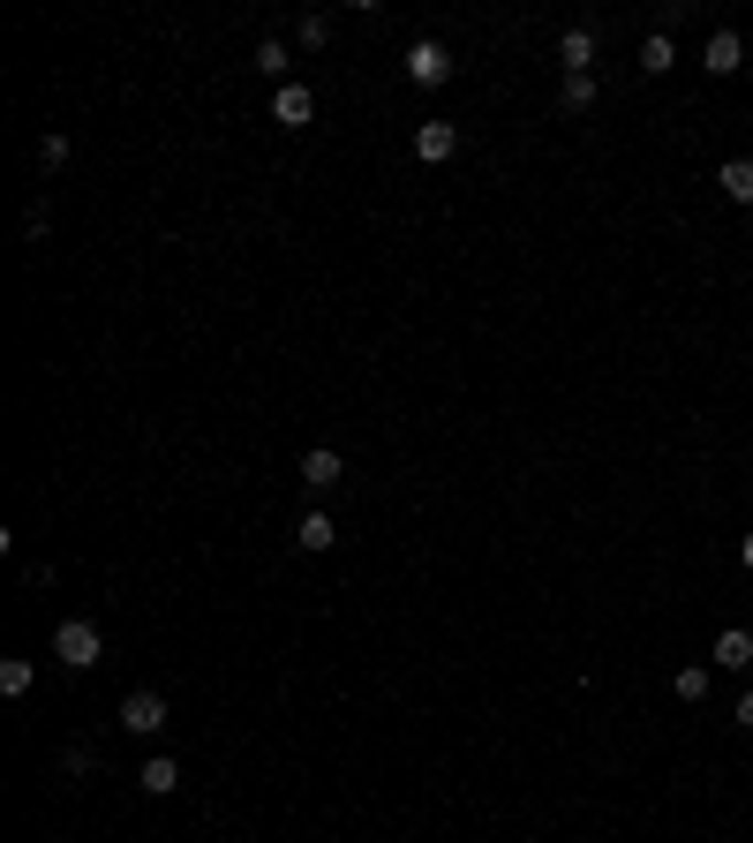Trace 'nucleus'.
I'll return each mask as SVG.
<instances>
[{"label": "nucleus", "instance_id": "f257e3e1", "mask_svg": "<svg viewBox=\"0 0 753 843\" xmlns=\"http://www.w3.org/2000/svg\"><path fill=\"white\" fill-rule=\"evenodd\" d=\"M98 655H106V632L91 626V618H68V626L53 632V663L61 671H98Z\"/></svg>", "mask_w": 753, "mask_h": 843}, {"label": "nucleus", "instance_id": "f03ea898", "mask_svg": "<svg viewBox=\"0 0 753 843\" xmlns=\"http://www.w3.org/2000/svg\"><path fill=\"white\" fill-rule=\"evenodd\" d=\"M407 84H422V90L453 84V53H445L437 39H415V45H407Z\"/></svg>", "mask_w": 753, "mask_h": 843}, {"label": "nucleus", "instance_id": "7ed1b4c3", "mask_svg": "<svg viewBox=\"0 0 753 843\" xmlns=\"http://www.w3.org/2000/svg\"><path fill=\"white\" fill-rule=\"evenodd\" d=\"M121 730H136V738H151V730H167V693H151V685H136L121 701Z\"/></svg>", "mask_w": 753, "mask_h": 843}, {"label": "nucleus", "instance_id": "20e7f679", "mask_svg": "<svg viewBox=\"0 0 753 843\" xmlns=\"http://www.w3.org/2000/svg\"><path fill=\"white\" fill-rule=\"evenodd\" d=\"M272 121H279V128H309V121H317V90H309V84H279V90H272Z\"/></svg>", "mask_w": 753, "mask_h": 843}, {"label": "nucleus", "instance_id": "39448f33", "mask_svg": "<svg viewBox=\"0 0 753 843\" xmlns=\"http://www.w3.org/2000/svg\"><path fill=\"white\" fill-rule=\"evenodd\" d=\"M339 474H347V460H339V452H325V445H317V452H301V490H339Z\"/></svg>", "mask_w": 753, "mask_h": 843}, {"label": "nucleus", "instance_id": "423d86ee", "mask_svg": "<svg viewBox=\"0 0 753 843\" xmlns=\"http://www.w3.org/2000/svg\"><path fill=\"white\" fill-rule=\"evenodd\" d=\"M415 151L429 159V167H437V159H453V151H460V128H453V121H422L415 128Z\"/></svg>", "mask_w": 753, "mask_h": 843}, {"label": "nucleus", "instance_id": "0eeeda50", "mask_svg": "<svg viewBox=\"0 0 753 843\" xmlns=\"http://www.w3.org/2000/svg\"><path fill=\"white\" fill-rule=\"evenodd\" d=\"M701 61H709V76H739V68H746V45H739V31H715Z\"/></svg>", "mask_w": 753, "mask_h": 843}, {"label": "nucleus", "instance_id": "6e6552de", "mask_svg": "<svg viewBox=\"0 0 753 843\" xmlns=\"http://www.w3.org/2000/svg\"><path fill=\"white\" fill-rule=\"evenodd\" d=\"M558 61H565V76H595V31H565Z\"/></svg>", "mask_w": 753, "mask_h": 843}, {"label": "nucleus", "instance_id": "1a4fd4ad", "mask_svg": "<svg viewBox=\"0 0 753 843\" xmlns=\"http://www.w3.org/2000/svg\"><path fill=\"white\" fill-rule=\"evenodd\" d=\"M332 543H339L332 512H301V527H294V549H309V557H317V549H332Z\"/></svg>", "mask_w": 753, "mask_h": 843}, {"label": "nucleus", "instance_id": "9d476101", "mask_svg": "<svg viewBox=\"0 0 753 843\" xmlns=\"http://www.w3.org/2000/svg\"><path fill=\"white\" fill-rule=\"evenodd\" d=\"M136 783H144L151 799H173V791H181V768H173V760L159 754V760H144V776H136Z\"/></svg>", "mask_w": 753, "mask_h": 843}, {"label": "nucleus", "instance_id": "9b49d317", "mask_svg": "<svg viewBox=\"0 0 753 843\" xmlns=\"http://www.w3.org/2000/svg\"><path fill=\"white\" fill-rule=\"evenodd\" d=\"M715 663L723 671H753V632H723L715 640Z\"/></svg>", "mask_w": 753, "mask_h": 843}, {"label": "nucleus", "instance_id": "f8f14e48", "mask_svg": "<svg viewBox=\"0 0 753 843\" xmlns=\"http://www.w3.org/2000/svg\"><path fill=\"white\" fill-rule=\"evenodd\" d=\"M640 68H648V76H664V68H678V45H670V31H656V39H640Z\"/></svg>", "mask_w": 753, "mask_h": 843}, {"label": "nucleus", "instance_id": "ddd939ff", "mask_svg": "<svg viewBox=\"0 0 753 843\" xmlns=\"http://www.w3.org/2000/svg\"><path fill=\"white\" fill-rule=\"evenodd\" d=\"M715 181H723V196H731V204H753V159H731Z\"/></svg>", "mask_w": 753, "mask_h": 843}, {"label": "nucleus", "instance_id": "4468645a", "mask_svg": "<svg viewBox=\"0 0 753 843\" xmlns=\"http://www.w3.org/2000/svg\"><path fill=\"white\" fill-rule=\"evenodd\" d=\"M31 677H39V663L8 655V663H0V693H8V701H23V693H31Z\"/></svg>", "mask_w": 753, "mask_h": 843}, {"label": "nucleus", "instance_id": "2eb2a0df", "mask_svg": "<svg viewBox=\"0 0 753 843\" xmlns=\"http://www.w3.org/2000/svg\"><path fill=\"white\" fill-rule=\"evenodd\" d=\"M670 693L678 701H709V663H686V671L670 677Z\"/></svg>", "mask_w": 753, "mask_h": 843}, {"label": "nucleus", "instance_id": "dca6fc26", "mask_svg": "<svg viewBox=\"0 0 753 843\" xmlns=\"http://www.w3.org/2000/svg\"><path fill=\"white\" fill-rule=\"evenodd\" d=\"M558 106H565V114H587V106H595V76H565Z\"/></svg>", "mask_w": 753, "mask_h": 843}, {"label": "nucleus", "instance_id": "f3484780", "mask_svg": "<svg viewBox=\"0 0 753 843\" xmlns=\"http://www.w3.org/2000/svg\"><path fill=\"white\" fill-rule=\"evenodd\" d=\"M256 68H264L272 84H294V76H287V45H279V39H264V45H256Z\"/></svg>", "mask_w": 753, "mask_h": 843}, {"label": "nucleus", "instance_id": "a211bd4d", "mask_svg": "<svg viewBox=\"0 0 753 843\" xmlns=\"http://www.w3.org/2000/svg\"><path fill=\"white\" fill-rule=\"evenodd\" d=\"M68 167V136H39V173H61Z\"/></svg>", "mask_w": 753, "mask_h": 843}, {"label": "nucleus", "instance_id": "6ab92c4d", "mask_svg": "<svg viewBox=\"0 0 753 843\" xmlns=\"http://www.w3.org/2000/svg\"><path fill=\"white\" fill-rule=\"evenodd\" d=\"M332 39V23H325V15H301V45H309V53H317V45Z\"/></svg>", "mask_w": 753, "mask_h": 843}, {"label": "nucleus", "instance_id": "aec40b11", "mask_svg": "<svg viewBox=\"0 0 753 843\" xmlns=\"http://www.w3.org/2000/svg\"><path fill=\"white\" fill-rule=\"evenodd\" d=\"M739 723H746V730H753V693H746V701H739Z\"/></svg>", "mask_w": 753, "mask_h": 843}, {"label": "nucleus", "instance_id": "412c9836", "mask_svg": "<svg viewBox=\"0 0 753 843\" xmlns=\"http://www.w3.org/2000/svg\"><path fill=\"white\" fill-rule=\"evenodd\" d=\"M739 565H746V573H753V535H746V543H739Z\"/></svg>", "mask_w": 753, "mask_h": 843}]
</instances>
